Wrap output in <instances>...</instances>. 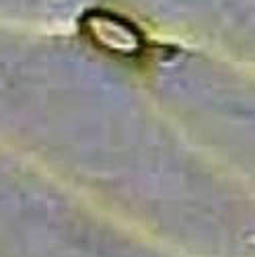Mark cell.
I'll return each instance as SVG.
<instances>
[{"label": "cell", "mask_w": 255, "mask_h": 257, "mask_svg": "<svg viewBox=\"0 0 255 257\" xmlns=\"http://www.w3.org/2000/svg\"><path fill=\"white\" fill-rule=\"evenodd\" d=\"M82 29L89 39L101 50L117 56H136L140 54L144 41L132 23L109 15V13H89L82 21Z\"/></svg>", "instance_id": "6da1fadb"}]
</instances>
